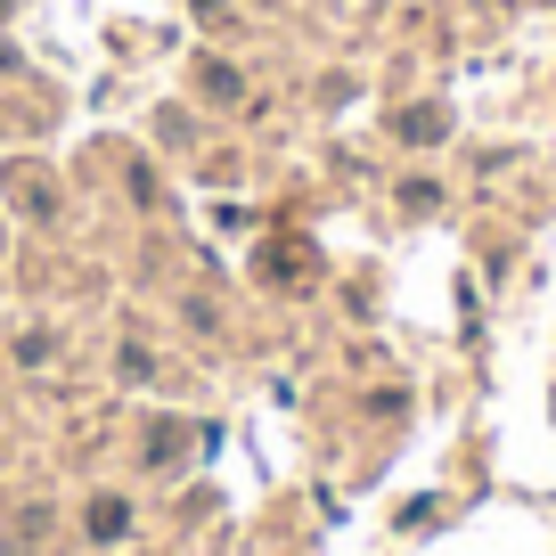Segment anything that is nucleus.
I'll return each instance as SVG.
<instances>
[{
	"label": "nucleus",
	"mask_w": 556,
	"mask_h": 556,
	"mask_svg": "<svg viewBox=\"0 0 556 556\" xmlns=\"http://www.w3.org/2000/svg\"><path fill=\"white\" fill-rule=\"evenodd\" d=\"M123 523H131V500H90V532L99 540H115Z\"/></svg>",
	"instance_id": "f257e3e1"
},
{
	"label": "nucleus",
	"mask_w": 556,
	"mask_h": 556,
	"mask_svg": "<svg viewBox=\"0 0 556 556\" xmlns=\"http://www.w3.org/2000/svg\"><path fill=\"white\" fill-rule=\"evenodd\" d=\"M401 139H442V115L434 106H409V115H401Z\"/></svg>",
	"instance_id": "f03ea898"
}]
</instances>
